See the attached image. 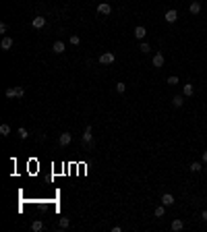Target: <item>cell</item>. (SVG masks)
<instances>
[{"label": "cell", "instance_id": "obj_1", "mask_svg": "<svg viewBox=\"0 0 207 232\" xmlns=\"http://www.w3.org/2000/svg\"><path fill=\"white\" fill-rule=\"evenodd\" d=\"M25 95V89L19 85V87H8L6 89V97H23Z\"/></svg>", "mask_w": 207, "mask_h": 232}, {"label": "cell", "instance_id": "obj_2", "mask_svg": "<svg viewBox=\"0 0 207 232\" xmlns=\"http://www.w3.org/2000/svg\"><path fill=\"white\" fill-rule=\"evenodd\" d=\"M93 141V135H91V127H85V133H83V143H85V147H89Z\"/></svg>", "mask_w": 207, "mask_h": 232}, {"label": "cell", "instance_id": "obj_3", "mask_svg": "<svg viewBox=\"0 0 207 232\" xmlns=\"http://www.w3.org/2000/svg\"><path fill=\"white\" fill-rule=\"evenodd\" d=\"M114 62V54L112 52H104L100 56V64H112Z\"/></svg>", "mask_w": 207, "mask_h": 232}, {"label": "cell", "instance_id": "obj_4", "mask_svg": "<svg viewBox=\"0 0 207 232\" xmlns=\"http://www.w3.org/2000/svg\"><path fill=\"white\" fill-rule=\"evenodd\" d=\"M35 29H42V27H46V17H33V21H31Z\"/></svg>", "mask_w": 207, "mask_h": 232}, {"label": "cell", "instance_id": "obj_5", "mask_svg": "<svg viewBox=\"0 0 207 232\" xmlns=\"http://www.w3.org/2000/svg\"><path fill=\"white\" fill-rule=\"evenodd\" d=\"M97 12H100V15H104V17H106V15H110V12H112V6H110L108 2H102V4L97 6Z\"/></svg>", "mask_w": 207, "mask_h": 232}, {"label": "cell", "instance_id": "obj_6", "mask_svg": "<svg viewBox=\"0 0 207 232\" xmlns=\"http://www.w3.org/2000/svg\"><path fill=\"white\" fill-rule=\"evenodd\" d=\"M164 19H166L168 23H174V21L178 19V12L174 11V9H170V11H168V12H166V15H164Z\"/></svg>", "mask_w": 207, "mask_h": 232}, {"label": "cell", "instance_id": "obj_7", "mask_svg": "<svg viewBox=\"0 0 207 232\" xmlns=\"http://www.w3.org/2000/svg\"><path fill=\"white\" fill-rule=\"evenodd\" d=\"M0 48H2V50H11V48H12V37L4 35V37H2V42H0Z\"/></svg>", "mask_w": 207, "mask_h": 232}, {"label": "cell", "instance_id": "obj_8", "mask_svg": "<svg viewBox=\"0 0 207 232\" xmlns=\"http://www.w3.org/2000/svg\"><path fill=\"white\" fill-rule=\"evenodd\" d=\"M58 141H60V145H62V147H66V145H69L70 141H73V137H70V133H62Z\"/></svg>", "mask_w": 207, "mask_h": 232}, {"label": "cell", "instance_id": "obj_9", "mask_svg": "<svg viewBox=\"0 0 207 232\" xmlns=\"http://www.w3.org/2000/svg\"><path fill=\"white\" fill-rule=\"evenodd\" d=\"M153 67H155V69H161V67H164V56H161V52H158V54L153 56Z\"/></svg>", "mask_w": 207, "mask_h": 232}, {"label": "cell", "instance_id": "obj_10", "mask_svg": "<svg viewBox=\"0 0 207 232\" xmlns=\"http://www.w3.org/2000/svg\"><path fill=\"white\" fill-rule=\"evenodd\" d=\"M182 93L186 95V97H191V95L195 93V87H193V83H184V87H182Z\"/></svg>", "mask_w": 207, "mask_h": 232}, {"label": "cell", "instance_id": "obj_11", "mask_svg": "<svg viewBox=\"0 0 207 232\" xmlns=\"http://www.w3.org/2000/svg\"><path fill=\"white\" fill-rule=\"evenodd\" d=\"M161 203H164V205H174V195L164 193V195H161Z\"/></svg>", "mask_w": 207, "mask_h": 232}, {"label": "cell", "instance_id": "obj_12", "mask_svg": "<svg viewBox=\"0 0 207 232\" xmlns=\"http://www.w3.org/2000/svg\"><path fill=\"white\" fill-rule=\"evenodd\" d=\"M145 33H147V31H145V27H141V25H139V27H135V37H137V39H145Z\"/></svg>", "mask_w": 207, "mask_h": 232}, {"label": "cell", "instance_id": "obj_13", "mask_svg": "<svg viewBox=\"0 0 207 232\" xmlns=\"http://www.w3.org/2000/svg\"><path fill=\"white\" fill-rule=\"evenodd\" d=\"M188 11L193 12V15H199V12H201V2H191V6H188Z\"/></svg>", "mask_w": 207, "mask_h": 232}, {"label": "cell", "instance_id": "obj_14", "mask_svg": "<svg viewBox=\"0 0 207 232\" xmlns=\"http://www.w3.org/2000/svg\"><path fill=\"white\" fill-rule=\"evenodd\" d=\"M52 50H54L56 54H62V52L66 50V46H64L62 42H54V46H52Z\"/></svg>", "mask_w": 207, "mask_h": 232}, {"label": "cell", "instance_id": "obj_15", "mask_svg": "<svg viewBox=\"0 0 207 232\" xmlns=\"http://www.w3.org/2000/svg\"><path fill=\"white\" fill-rule=\"evenodd\" d=\"M182 228H184L182 220H174V222H172V230H176V232H178V230H182Z\"/></svg>", "mask_w": 207, "mask_h": 232}, {"label": "cell", "instance_id": "obj_16", "mask_svg": "<svg viewBox=\"0 0 207 232\" xmlns=\"http://www.w3.org/2000/svg\"><path fill=\"white\" fill-rule=\"evenodd\" d=\"M0 135H2V137H8V135H11V127H8V125H2V127H0Z\"/></svg>", "mask_w": 207, "mask_h": 232}, {"label": "cell", "instance_id": "obj_17", "mask_svg": "<svg viewBox=\"0 0 207 232\" xmlns=\"http://www.w3.org/2000/svg\"><path fill=\"white\" fill-rule=\"evenodd\" d=\"M58 226H60V228L64 230V228H69V226H70V220H69V218H60V222H58Z\"/></svg>", "mask_w": 207, "mask_h": 232}, {"label": "cell", "instance_id": "obj_18", "mask_svg": "<svg viewBox=\"0 0 207 232\" xmlns=\"http://www.w3.org/2000/svg\"><path fill=\"white\" fill-rule=\"evenodd\" d=\"M172 104L176 106V108H180V106L184 104V100H182V97H180V95H174V97H172Z\"/></svg>", "mask_w": 207, "mask_h": 232}, {"label": "cell", "instance_id": "obj_19", "mask_svg": "<svg viewBox=\"0 0 207 232\" xmlns=\"http://www.w3.org/2000/svg\"><path fill=\"white\" fill-rule=\"evenodd\" d=\"M166 216V209H164V203H161L160 207H155V218H164Z\"/></svg>", "mask_w": 207, "mask_h": 232}, {"label": "cell", "instance_id": "obj_20", "mask_svg": "<svg viewBox=\"0 0 207 232\" xmlns=\"http://www.w3.org/2000/svg\"><path fill=\"white\" fill-rule=\"evenodd\" d=\"M42 228H44V224H42V222H39V220H35L33 224H31V230H33V232H39V230H42Z\"/></svg>", "mask_w": 207, "mask_h": 232}, {"label": "cell", "instance_id": "obj_21", "mask_svg": "<svg viewBox=\"0 0 207 232\" xmlns=\"http://www.w3.org/2000/svg\"><path fill=\"white\" fill-rule=\"evenodd\" d=\"M188 168H191L193 172H199V170L203 168V164H201V162H193V164H191V166H188Z\"/></svg>", "mask_w": 207, "mask_h": 232}, {"label": "cell", "instance_id": "obj_22", "mask_svg": "<svg viewBox=\"0 0 207 232\" xmlns=\"http://www.w3.org/2000/svg\"><path fill=\"white\" fill-rule=\"evenodd\" d=\"M17 133H19V137H21V139H27V137H29V133H27V128H25V127H21Z\"/></svg>", "mask_w": 207, "mask_h": 232}, {"label": "cell", "instance_id": "obj_23", "mask_svg": "<svg viewBox=\"0 0 207 232\" xmlns=\"http://www.w3.org/2000/svg\"><path fill=\"white\" fill-rule=\"evenodd\" d=\"M139 50H141V52H143V54H147V52H149L151 48H149V44H147V42H143V44H141V46H139Z\"/></svg>", "mask_w": 207, "mask_h": 232}, {"label": "cell", "instance_id": "obj_24", "mask_svg": "<svg viewBox=\"0 0 207 232\" xmlns=\"http://www.w3.org/2000/svg\"><path fill=\"white\" fill-rule=\"evenodd\" d=\"M116 91L124 93V91H127V85H124V83H116Z\"/></svg>", "mask_w": 207, "mask_h": 232}, {"label": "cell", "instance_id": "obj_25", "mask_svg": "<svg viewBox=\"0 0 207 232\" xmlns=\"http://www.w3.org/2000/svg\"><path fill=\"white\" fill-rule=\"evenodd\" d=\"M168 85H178V77H168Z\"/></svg>", "mask_w": 207, "mask_h": 232}, {"label": "cell", "instance_id": "obj_26", "mask_svg": "<svg viewBox=\"0 0 207 232\" xmlns=\"http://www.w3.org/2000/svg\"><path fill=\"white\" fill-rule=\"evenodd\" d=\"M79 42H81V39H79V35H70V44H73V46H77Z\"/></svg>", "mask_w": 207, "mask_h": 232}, {"label": "cell", "instance_id": "obj_27", "mask_svg": "<svg viewBox=\"0 0 207 232\" xmlns=\"http://www.w3.org/2000/svg\"><path fill=\"white\" fill-rule=\"evenodd\" d=\"M8 31V27H6V23H0V33H6Z\"/></svg>", "mask_w": 207, "mask_h": 232}, {"label": "cell", "instance_id": "obj_28", "mask_svg": "<svg viewBox=\"0 0 207 232\" xmlns=\"http://www.w3.org/2000/svg\"><path fill=\"white\" fill-rule=\"evenodd\" d=\"M203 164H207V149L203 151Z\"/></svg>", "mask_w": 207, "mask_h": 232}, {"label": "cell", "instance_id": "obj_29", "mask_svg": "<svg viewBox=\"0 0 207 232\" xmlns=\"http://www.w3.org/2000/svg\"><path fill=\"white\" fill-rule=\"evenodd\" d=\"M201 218H203V220L207 222V209H205V211H203V213H201Z\"/></svg>", "mask_w": 207, "mask_h": 232}]
</instances>
